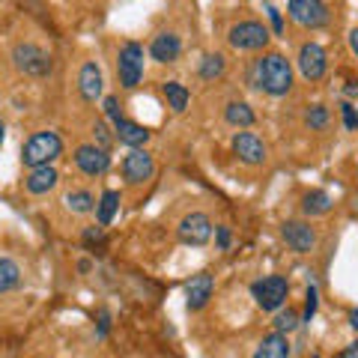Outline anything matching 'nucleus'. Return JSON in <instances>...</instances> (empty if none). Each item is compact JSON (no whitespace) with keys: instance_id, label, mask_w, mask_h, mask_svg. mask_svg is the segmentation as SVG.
<instances>
[{"instance_id":"f257e3e1","label":"nucleus","mask_w":358,"mask_h":358,"mask_svg":"<svg viewBox=\"0 0 358 358\" xmlns=\"http://www.w3.org/2000/svg\"><path fill=\"white\" fill-rule=\"evenodd\" d=\"M248 78H251V87H257L260 93L275 96V99H284L289 90H293V66L278 51H268L263 57H257Z\"/></svg>"},{"instance_id":"f03ea898","label":"nucleus","mask_w":358,"mask_h":358,"mask_svg":"<svg viewBox=\"0 0 358 358\" xmlns=\"http://www.w3.org/2000/svg\"><path fill=\"white\" fill-rule=\"evenodd\" d=\"M63 155V138L57 131H36L33 138H27V143L21 147V164L24 167H45L54 164Z\"/></svg>"},{"instance_id":"7ed1b4c3","label":"nucleus","mask_w":358,"mask_h":358,"mask_svg":"<svg viewBox=\"0 0 358 358\" xmlns=\"http://www.w3.org/2000/svg\"><path fill=\"white\" fill-rule=\"evenodd\" d=\"M251 296L257 301V308L260 310H281L289 299V281L284 275H268V278H260V281L251 284Z\"/></svg>"},{"instance_id":"20e7f679","label":"nucleus","mask_w":358,"mask_h":358,"mask_svg":"<svg viewBox=\"0 0 358 358\" xmlns=\"http://www.w3.org/2000/svg\"><path fill=\"white\" fill-rule=\"evenodd\" d=\"M13 63H15L18 72H24L30 78H45V75H51V69H54L51 54L45 48H39L36 42H18L13 48Z\"/></svg>"},{"instance_id":"39448f33","label":"nucleus","mask_w":358,"mask_h":358,"mask_svg":"<svg viewBox=\"0 0 358 358\" xmlns=\"http://www.w3.org/2000/svg\"><path fill=\"white\" fill-rule=\"evenodd\" d=\"M143 45L141 42H122V48L117 54V75H120V84L122 90H134L143 78Z\"/></svg>"},{"instance_id":"423d86ee","label":"nucleus","mask_w":358,"mask_h":358,"mask_svg":"<svg viewBox=\"0 0 358 358\" xmlns=\"http://www.w3.org/2000/svg\"><path fill=\"white\" fill-rule=\"evenodd\" d=\"M268 39H272L268 27L263 24V21H254V18L239 21V24H233L230 33H227V42L236 51H260L268 45Z\"/></svg>"},{"instance_id":"0eeeda50","label":"nucleus","mask_w":358,"mask_h":358,"mask_svg":"<svg viewBox=\"0 0 358 358\" xmlns=\"http://www.w3.org/2000/svg\"><path fill=\"white\" fill-rule=\"evenodd\" d=\"M287 13L299 27H308V30H320L329 24L326 0H287Z\"/></svg>"},{"instance_id":"6e6552de","label":"nucleus","mask_w":358,"mask_h":358,"mask_svg":"<svg viewBox=\"0 0 358 358\" xmlns=\"http://www.w3.org/2000/svg\"><path fill=\"white\" fill-rule=\"evenodd\" d=\"M299 72H301V78L305 81H322L326 78V72H329V54H326V48H322L320 42H305L299 48Z\"/></svg>"},{"instance_id":"1a4fd4ad","label":"nucleus","mask_w":358,"mask_h":358,"mask_svg":"<svg viewBox=\"0 0 358 358\" xmlns=\"http://www.w3.org/2000/svg\"><path fill=\"white\" fill-rule=\"evenodd\" d=\"M176 236L182 245H192V248H203V245L212 239V221L206 212H188V215L179 221Z\"/></svg>"},{"instance_id":"9d476101","label":"nucleus","mask_w":358,"mask_h":358,"mask_svg":"<svg viewBox=\"0 0 358 358\" xmlns=\"http://www.w3.org/2000/svg\"><path fill=\"white\" fill-rule=\"evenodd\" d=\"M152 176H155V159L143 147L131 150L126 159H122V179H126L129 185H147Z\"/></svg>"},{"instance_id":"9b49d317","label":"nucleus","mask_w":358,"mask_h":358,"mask_svg":"<svg viewBox=\"0 0 358 358\" xmlns=\"http://www.w3.org/2000/svg\"><path fill=\"white\" fill-rule=\"evenodd\" d=\"M75 164L84 176H105L110 167V152L96 147V143H81L75 150Z\"/></svg>"},{"instance_id":"f8f14e48","label":"nucleus","mask_w":358,"mask_h":358,"mask_svg":"<svg viewBox=\"0 0 358 358\" xmlns=\"http://www.w3.org/2000/svg\"><path fill=\"white\" fill-rule=\"evenodd\" d=\"M230 147H233V155L248 167H257V164L266 162V143L257 138L254 131H236L230 141Z\"/></svg>"},{"instance_id":"ddd939ff","label":"nucleus","mask_w":358,"mask_h":358,"mask_svg":"<svg viewBox=\"0 0 358 358\" xmlns=\"http://www.w3.org/2000/svg\"><path fill=\"white\" fill-rule=\"evenodd\" d=\"M281 236L289 245V251L296 254H310L313 245H317V230L310 227V221H284Z\"/></svg>"},{"instance_id":"4468645a","label":"nucleus","mask_w":358,"mask_h":358,"mask_svg":"<svg viewBox=\"0 0 358 358\" xmlns=\"http://www.w3.org/2000/svg\"><path fill=\"white\" fill-rule=\"evenodd\" d=\"M212 293H215V278L209 272H197L192 281L185 284V308L188 310H203L209 305Z\"/></svg>"},{"instance_id":"2eb2a0df","label":"nucleus","mask_w":358,"mask_h":358,"mask_svg":"<svg viewBox=\"0 0 358 358\" xmlns=\"http://www.w3.org/2000/svg\"><path fill=\"white\" fill-rule=\"evenodd\" d=\"M179 54H182V39H179L173 30H162V33H155V36H152L150 57L155 63H176Z\"/></svg>"},{"instance_id":"dca6fc26","label":"nucleus","mask_w":358,"mask_h":358,"mask_svg":"<svg viewBox=\"0 0 358 358\" xmlns=\"http://www.w3.org/2000/svg\"><path fill=\"white\" fill-rule=\"evenodd\" d=\"M78 90H81L84 102H96V99H102V93H105V78H102L99 63L87 60L81 66V72H78Z\"/></svg>"},{"instance_id":"f3484780","label":"nucleus","mask_w":358,"mask_h":358,"mask_svg":"<svg viewBox=\"0 0 358 358\" xmlns=\"http://www.w3.org/2000/svg\"><path fill=\"white\" fill-rule=\"evenodd\" d=\"M57 182H60V173H57V167L54 164H45V167H33V171L24 176V188L30 194H48V192H54L57 188Z\"/></svg>"},{"instance_id":"a211bd4d","label":"nucleus","mask_w":358,"mask_h":358,"mask_svg":"<svg viewBox=\"0 0 358 358\" xmlns=\"http://www.w3.org/2000/svg\"><path fill=\"white\" fill-rule=\"evenodd\" d=\"M150 129H143L141 122H134V120H126V117H120L114 122V138L120 143H126V147L131 150H138V147H147V141H150Z\"/></svg>"},{"instance_id":"6ab92c4d","label":"nucleus","mask_w":358,"mask_h":358,"mask_svg":"<svg viewBox=\"0 0 358 358\" xmlns=\"http://www.w3.org/2000/svg\"><path fill=\"white\" fill-rule=\"evenodd\" d=\"M224 120H227V126H233V129H251L257 122V114L248 102L233 99V102H227V108H224Z\"/></svg>"},{"instance_id":"aec40b11","label":"nucleus","mask_w":358,"mask_h":358,"mask_svg":"<svg viewBox=\"0 0 358 358\" xmlns=\"http://www.w3.org/2000/svg\"><path fill=\"white\" fill-rule=\"evenodd\" d=\"M254 358H289V341H287V334H281V331L266 334L263 343H260V350L254 352Z\"/></svg>"},{"instance_id":"412c9836","label":"nucleus","mask_w":358,"mask_h":358,"mask_svg":"<svg viewBox=\"0 0 358 358\" xmlns=\"http://www.w3.org/2000/svg\"><path fill=\"white\" fill-rule=\"evenodd\" d=\"M162 93H164L167 108H171L173 114H185L188 102H192V93H188L185 84H179V81H164V84H162Z\"/></svg>"},{"instance_id":"4be33fe9","label":"nucleus","mask_w":358,"mask_h":358,"mask_svg":"<svg viewBox=\"0 0 358 358\" xmlns=\"http://www.w3.org/2000/svg\"><path fill=\"white\" fill-rule=\"evenodd\" d=\"M120 203H122V197H120V192H114V188L102 192V197L96 200V218H99V224H102V227H108V224L117 218Z\"/></svg>"},{"instance_id":"5701e85b","label":"nucleus","mask_w":358,"mask_h":358,"mask_svg":"<svg viewBox=\"0 0 358 358\" xmlns=\"http://www.w3.org/2000/svg\"><path fill=\"white\" fill-rule=\"evenodd\" d=\"M63 203L69 212H75V215H90V212H96V194L87 192V188H75V192L63 197Z\"/></svg>"},{"instance_id":"b1692460","label":"nucleus","mask_w":358,"mask_h":358,"mask_svg":"<svg viewBox=\"0 0 358 358\" xmlns=\"http://www.w3.org/2000/svg\"><path fill=\"white\" fill-rule=\"evenodd\" d=\"M331 209V197L326 192H308L305 197H301V212H305L308 218H320V215H329Z\"/></svg>"},{"instance_id":"393cba45","label":"nucleus","mask_w":358,"mask_h":358,"mask_svg":"<svg viewBox=\"0 0 358 358\" xmlns=\"http://www.w3.org/2000/svg\"><path fill=\"white\" fill-rule=\"evenodd\" d=\"M21 284V268L15 260H9V257H0V293H9V289H15Z\"/></svg>"},{"instance_id":"a878e982","label":"nucleus","mask_w":358,"mask_h":358,"mask_svg":"<svg viewBox=\"0 0 358 358\" xmlns=\"http://www.w3.org/2000/svg\"><path fill=\"white\" fill-rule=\"evenodd\" d=\"M224 69H227V60H224V54H206L203 60H200V78L203 81H215V78L224 75Z\"/></svg>"},{"instance_id":"bb28decb","label":"nucleus","mask_w":358,"mask_h":358,"mask_svg":"<svg viewBox=\"0 0 358 358\" xmlns=\"http://www.w3.org/2000/svg\"><path fill=\"white\" fill-rule=\"evenodd\" d=\"M305 126L310 131H322V129L329 126V108L326 105H310L305 110Z\"/></svg>"},{"instance_id":"cd10ccee","label":"nucleus","mask_w":358,"mask_h":358,"mask_svg":"<svg viewBox=\"0 0 358 358\" xmlns=\"http://www.w3.org/2000/svg\"><path fill=\"white\" fill-rule=\"evenodd\" d=\"M299 322H301V317H299V313H296L293 308L278 310V317H275V331L289 334V331H296V329H299Z\"/></svg>"},{"instance_id":"c85d7f7f","label":"nucleus","mask_w":358,"mask_h":358,"mask_svg":"<svg viewBox=\"0 0 358 358\" xmlns=\"http://www.w3.org/2000/svg\"><path fill=\"white\" fill-rule=\"evenodd\" d=\"M317 308H320V289L313 284H308V289H305V313H301V320L310 322L313 317H317Z\"/></svg>"},{"instance_id":"c756f323","label":"nucleus","mask_w":358,"mask_h":358,"mask_svg":"<svg viewBox=\"0 0 358 358\" xmlns=\"http://www.w3.org/2000/svg\"><path fill=\"white\" fill-rule=\"evenodd\" d=\"M93 138H96V147H102V150H108V152H110V147H114V141H117L114 134L108 131V126H105L102 120L93 122Z\"/></svg>"},{"instance_id":"7c9ffc66","label":"nucleus","mask_w":358,"mask_h":358,"mask_svg":"<svg viewBox=\"0 0 358 358\" xmlns=\"http://www.w3.org/2000/svg\"><path fill=\"white\" fill-rule=\"evenodd\" d=\"M341 117H343L346 131H358V110L352 108V102H343L341 105Z\"/></svg>"},{"instance_id":"2f4dec72","label":"nucleus","mask_w":358,"mask_h":358,"mask_svg":"<svg viewBox=\"0 0 358 358\" xmlns=\"http://www.w3.org/2000/svg\"><path fill=\"white\" fill-rule=\"evenodd\" d=\"M263 6H266V13H268V21H272L275 36H281V33H284V18H281V13H278V6L275 3H263Z\"/></svg>"},{"instance_id":"473e14b6","label":"nucleus","mask_w":358,"mask_h":358,"mask_svg":"<svg viewBox=\"0 0 358 358\" xmlns=\"http://www.w3.org/2000/svg\"><path fill=\"white\" fill-rule=\"evenodd\" d=\"M105 114H108L110 122H117L122 117V105H120L117 96H105Z\"/></svg>"},{"instance_id":"72a5a7b5","label":"nucleus","mask_w":358,"mask_h":358,"mask_svg":"<svg viewBox=\"0 0 358 358\" xmlns=\"http://www.w3.org/2000/svg\"><path fill=\"white\" fill-rule=\"evenodd\" d=\"M102 242H105L102 224H99V227H87V230H84V245H102Z\"/></svg>"},{"instance_id":"f704fd0d","label":"nucleus","mask_w":358,"mask_h":358,"mask_svg":"<svg viewBox=\"0 0 358 358\" xmlns=\"http://www.w3.org/2000/svg\"><path fill=\"white\" fill-rule=\"evenodd\" d=\"M230 227H224V224H218V227H215V242H218V248L221 251H227L230 248Z\"/></svg>"},{"instance_id":"c9c22d12","label":"nucleus","mask_w":358,"mask_h":358,"mask_svg":"<svg viewBox=\"0 0 358 358\" xmlns=\"http://www.w3.org/2000/svg\"><path fill=\"white\" fill-rule=\"evenodd\" d=\"M108 329H110V313L102 308V310H99V331H96V338L102 341L105 334H108Z\"/></svg>"},{"instance_id":"e433bc0d","label":"nucleus","mask_w":358,"mask_h":358,"mask_svg":"<svg viewBox=\"0 0 358 358\" xmlns=\"http://www.w3.org/2000/svg\"><path fill=\"white\" fill-rule=\"evenodd\" d=\"M338 358H358V343H350L346 350H341Z\"/></svg>"},{"instance_id":"4c0bfd02","label":"nucleus","mask_w":358,"mask_h":358,"mask_svg":"<svg viewBox=\"0 0 358 358\" xmlns=\"http://www.w3.org/2000/svg\"><path fill=\"white\" fill-rule=\"evenodd\" d=\"M350 48H352V54L358 57V27H355V30H350Z\"/></svg>"},{"instance_id":"58836bf2","label":"nucleus","mask_w":358,"mask_h":358,"mask_svg":"<svg viewBox=\"0 0 358 358\" xmlns=\"http://www.w3.org/2000/svg\"><path fill=\"white\" fill-rule=\"evenodd\" d=\"M343 93H346V96H350V99H355V96H358V81H350V87H346V90H343Z\"/></svg>"},{"instance_id":"ea45409f","label":"nucleus","mask_w":358,"mask_h":358,"mask_svg":"<svg viewBox=\"0 0 358 358\" xmlns=\"http://www.w3.org/2000/svg\"><path fill=\"white\" fill-rule=\"evenodd\" d=\"M350 326L358 331V308H352V310H350Z\"/></svg>"},{"instance_id":"a19ab883","label":"nucleus","mask_w":358,"mask_h":358,"mask_svg":"<svg viewBox=\"0 0 358 358\" xmlns=\"http://www.w3.org/2000/svg\"><path fill=\"white\" fill-rule=\"evenodd\" d=\"M3 141H6V126H3V120H0V147H3Z\"/></svg>"},{"instance_id":"79ce46f5","label":"nucleus","mask_w":358,"mask_h":358,"mask_svg":"<svg viewBox=\"0 0 358 358\" xmlns=\"http://www.w3.org/2000/svg\"><path fill=\"white\" fill-rule=\"evenodd\" d=\"M78 268H81V272H90L93 266H90V260H81V263H78Z\"/></svg>"},{"instance_id":"37998d69","label":"nucleus","mask_w":358,"mask_h":358,"mask_svg":"<svg viewBox=\"0 0 358 358\" xmlns=\"http://www.w3.org/2000/svg\"><path fill=\"white\" fill-rule=\"evenodd\" d=\"M313 358H320V355H313Z\"/></svg>"}]
</instances>
